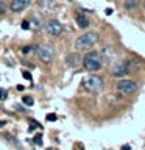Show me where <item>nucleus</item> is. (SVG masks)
Returning <instances> with one entry per match:
<instances>
[{
    "label": "nucleus",
    "mask_w": 145,
    "mask_h": 150,
    "mask_svg": "<svg viewBox=\"0 0 145 150\" xmlns=\"http://www.w3.org/2000/svg\"><path fill=\"white\" fill-rule=\"evenodd\" d=\"M83 67L89 72H97L103 67V58L98 52H87L83 56Z\"/></svg>",
    "instance_id": "nucleus-1"
},
{
    "label": "nucleus",
    "mask_w": 145,
    "mask_h": 150,
    "mask_svg": "<svg viewBox=\"0 0 145 150\" xmlns=\"http://www.w3.org/2000/svg\"><path fill=\"white\" fill-rule=\"evenodd\" d=\"M98 39V35L95 31H87L81 35L80 38H77V42H75V45H77L78 50H87V49H92L94 45H95V42Z\"/></svg>",
    "instance_id": "nucleus-2"
},
{
    "label": "nucleus",
    "mask_w": 145,
    "mask_h": 150,
    "mask_svg": "<svg viewBox=\"0 0 145 150\" xmlns=\"http://www.w3.org/2000/svg\"><path fill=\"white\" fill-rule=\"evenodd\" d=\"M83 88L86 92H91V94L101 92L103 91V80L100 77H97V75H91V77L84 78Z\"/></svg>",
    "instance_id": "nucleus-3"
},
{
    "label": "nucleus",
    "mask_w": 145,
    "mask_h": 150,
    "mask_svg": "<svg viewBox=\"0 0 145 150\" xmlns=\"http://www.w3.org/2000/svg\"><path fill=\"white\" fill-rule=\"evenodd\" d=\"M117 89H119V92L128 96V94H134L137 91V84H136L133 80H120V81L117 83Z\"/></svg>",
    "instance_id": "nucleus-4"
},
{
    "label": "nucleus",
    "mask_w": 145,
    "mask_h": 150,
    "mask_svg": "<svg viewBox=\"0 0 145 150\" xmlns=\"http://www.w3.org/2000/svg\"><path fill=\"white\" fill-rule=\"evenodd\" d=\"M37 56H39V59L42 63L50 64L53 61V50L49 45H39L37 47Z\"/></svg>",
    "instance_id": "nucleus-5"
},
{
    "label": "nucleus",
    "mask_w": 145,
    "mask_h": 150,
    "mask_svg": "<svg viewBox=\"0 0 145 150\" xmlns=\"http://www.w3.org/2000/svg\"><path fill=\"white\" fill-rule=\"evenodd\" d=\"M45 30L51 36H59L63 33V25H61V22L58 19H49L45 23Z\"/></svg>",
    "instance_id": "nucleus-6"
},
{
    "label": "nucleus",
    "mask_w": 145,
    "mask_h": 150,
    "mask_svg": "<svg viewBox=\"0 0 145 150\" xmlns=\"http://www.w3.org/2000/svg\"><path fill=\"white\" fill-rule=\"evenodd\" d=\"M128 69H130L128 61H117V63L112 66V75H114V77H123V75L128 74Z\"/></svg>",
    "instance_id": "nucleus-7"
},
{
    "label": "nucleus",
    "mask_w": 145,
    "mask_h": 150,
    "mask_svg": "<svg viewBox=\"0 0 145 150\" xmlns=\"http://www.w3.org/2000/svg\"><path fill=\"white\" fill-rule=\"evenodd\" d=\"M30 3H31V0H11L9 8H11L13 13H20L30 6Z\"/></svg>",
    "instance_id": "nucleus-8"
},
{
    "label": "nucleus",
    "mask_w": 145,
    "mask_h": 150,
    "mask_svg": "<svg viewBox=\"0 0 145 150\" xmlns=\"http://www.w3.org/2000/svg\"><path fill=\"white\" fill-rule=\"evenodd\" d=\"M65 63H67L70 67H77V66L80 64V56H78V53H69L67 58H65Z\"/></svg>",
    "instance_id": "nucleus-9"
},
{
    "label": "nucleus",
    "mask_w": 145,
    "mask_h": 150,
    "mask_svg": "<svg viewBox=\"0 0 145 150\" xmlns=\"http://www.w3.org/2000/svg\"><path fill=\"white\" fill-rule=\"evenodd\" d=\"M75 21H77V25L80 28H87V25H89V21L84 14H78V16L75 17Z\"/></svg>",
    "instance_id": "nucleus-10"
},
{
    "label": "nucleus",
    "mask_w": 145,
    "mask_h": 150,
    "mask_svg": "<svg viewBox=\"0 0 145 150\" xmlns=\"http://www.w3.org/2000/svg\"><path fill=\"white\" fill-rule=\"evenodd\" d=\"M100 55H101L103 61H105V59H111L112 56H114V50L109 49V47H105V49L101 50V53H100Z\"/></svg>",
    "instance_id": "nucleus-11"
},
{
    "label": "nucleus",
    "mask_w": 145,
    "mask_h": 150,
    "mask_svg": "<svg viewBox=\"0 0 145 150\" xmlns=\"http://www.w3.org/2000/svg\"><path fill=\"white\" fill-rule=\"evenodd\" d=\"M22 102H23V105H28V106H31L33 103H34L31 97H23V98H22Z\"/></svg>",
    "instance_id": "nucleus-12"
},
{
    "label": "nucleus",
    "mask_w": 145,
    "mask_h": 150,
    "mask_svg": "<svg viewBox=\"0 0 145 150\" xmlns=\"http://www.w3.org/2000/svg\"><path fill=\"white\" fill-rule=\"evenodd\" d=\"M6 97H8V92H6V89L0 88V100H6Z\"/></svg>",
    "instance_id": "nucleus-13"
},
{
    "label": "nucleus",
    "mask_w": 145,
    "mask_h": 150,
    "mask_svg": "<svg viewBox=\"0 0 145 150\" xmlns=\"http://www.w3.org/2000/svg\"><path fill=\"white\" fill-rule=\"evenodd\" d=\"M31 52H33V47H30V45H27V47H23V49H22L23 55H28V53H31Z\"/></svg>",
    "instance_id": "nucleus-14"
},
{
    "label": "nucleus",
    "mask_w": 145,
    "mask_h": 150,
    "mask_svg": "<svg viewBox=\"0 0 145 150\" xmlns=\"http://www.w3.org/2000/svg\"><path fill=\"white\" fill-rule=\"evenodd\" d=\"M34 144H37V145H42V136L41 134H37V136H34Z\"/></svg>",
    "instance_id": "nucleus-15"
},
{
    "label": "nucleus",
    "mask_w": 145,
    "mask_h": 150,
    "mask_svg": "<svg viewBox=\"0 0 145 150\" xmlns=\"http://www.w3.org/2000/svg\"><path fill=\"white\" fill-rule=\"evenodd\" d=\"M5 11H6V6L3 5V2H0V16H2V14H5Z\"/></svg>",
    "instance_id": "nucleus-16"
},
{
    "label": "nucleus",
    "mask_w": 145,
    "mask_h": 150,
    "mask_svg": "<svg viewBox=\"0 0 145 150\" xmlns=\"http://www.w3.org/2000/svg\"><path fill=\"white\" fill-rule=\"evenodd\" d=\"M134 6H136V2H128V3H125V8H128V9L134 8Z\"/></svg>",
    "instance_id": "nucleus-17"
},
{
    "label": "nucleus",
    "mask_w": 145,
    "mask_h": 150,
    "mask_svg": "<svg viewBox=\"0 0 145 150\" xmlns=\"http://www.w3.org/2000/svg\"><path fill=\"white\" fill-rule=\"evenodd\" d=\"M22 28H23V30H28V28H30V22H28V21H23V22H22Z\"/></svg>",
    "instance_id": "nucleus-18"
},
{
    "label": "nucleus",
    "mask_w": 145,
    "mask_h": 150,
    "mask_svg": "<svg viewBox=\"0 0 145 150\" xmlns=\"http://www.w3.org/2000/svg\"><path fill=\"white\" fill-rule=\"evenodd\" d=\"M28 122H30V124H31V128H34V127H39V122H36L34 119H30Z\"/></svg>",
    "instance_id": "nucleus-19"
},
{
    "label": "nucleus",
    "mask_w": 145,
    "mask_h": 150,
    "mask_svg": "<svg viewBox=\"0 0 145 150\" xmlns=\"http://www.w3.org/2000/svg\"><path fill=\"white\" fill-rule=\"evenodd\" d=\"M47 120H56V116L55 114H49L47 116Z\"/></svg>",
    "instance_id": "nucleus-20"
},
{
    "label": "nucleus",
    "mask_w": 145,
    "mask_h": 150,
    "mask_svg": "<svg viewBox=\"0 0 145 150\" xmlns=\"http://www.w3.org/2000/svg\"><path fill=\"white\" fill-rule=\"evenodd\" d=\"M23 77H25L27 80H31V75L28 74V72H23Z\"/></svg>",
    "instance_id": "nucleus-21"
},
{
    "label": "nucleus",
    "mask_w": 145,
    "mask_h": 150,
    "mask_svg": "<svg viewBox=\"0 0 145 150\" xmlns=\"http://www.w3.org/2000/svg\"><path fill=\"white\" fill-rule=\"evenodd\" d=\"M122 150H131V147H130V145H123V149H122Z\"/></svg>",
    "instance_id": "nucleus-22"
},
{
    "label": "nucleus",
    "mask_w": 145,
    "mask_h": 150,
    "mask_svg": "<svg viewBox=\"0 0 145 150\" xmlns=\"http://www.w3.org/2000/svg\"><path fill=\"white\" fill-rule=\"evenodd\" d=\"M144 9H145V0H144Z\"/></svg>",
    "instance_id": "nucleus-23"
},
{
    "label": "nucleus",
    "mask_w": 145,
    "mask_h": 150,
    "mask_svg": "<svg viewBox=\"0 0 145 150\" xmlns=\"http://www.w3.org/2000/svg\"><path fill=\"white\" fill-rule=\"evenodd\" d=\"M49 150H56V149H49Z\"/></svg>",
    "instance_id": "nucleus-24"
}]
</instances>
